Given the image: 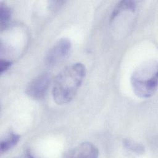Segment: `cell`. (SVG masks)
<instances>
[{
    "label": "cell",
    "mask_w": 158,
    "mask_h": 158,
    "mask_svg": "<svg viewBox=\"0 0 158 158\" xmlns=\"http://www.w3.org/2000/svg\"><path fill=\"white\" fill-rule=\"evenodd\" d=\"M11 62L7 60H3L1 59L0 62V72L2 73L6 71L10 66Z\"/></svg>",
    "instance_id": "30bf717a"
},
{
    "label": "cell",
    "mask_w": 158,
    "mask_h": 158,
    "mask_svg": "<svg viewBox=\"0 0 158 158\" xmlns=\"http://www.w3.org/2000/svg\"><path fill=\"white\" fill-rule=\"evenodd\" d=\"M158 65L156 60L146 62L133 72L130 81L135 94L141 98L152 96L157 88Z\"/></svg>",
    "instance_id": "7a4b0ae2"
},
{
    "label": "cell",
    "mask_w": 158,
    "mask_h": 158,
    "mask_svg": "<svg viewBox=\"0 0 158 158\" xmlns=\"http://www.w3.org/2000/svg\"><path fill=\"white\" fill-rule=\"evenodd\" d=\"M124 145L125 146L131 150L132 151L134 152H141L144 150V148L139 144L137 143H135L134 141L130 140V139H126L124 141Z\"/></svg>",
    "instance_id": "9c48e42d"
},
{
    "label": "cell",
    "mask_w": 158,
    "mask_h": 158,
    "mask_svg": "<svg viewBox=\"0 0 158 158\" xmlns=\"http://www.w3.org/2000/svg\"><path fill=\"white\" fill-rule=\"evenodd\" d=\"M70 41L65 38L60 39L48 51L44 61L49 67H55L62 63L68 56L71 50Z\"/></svg>",
    "instance_id": "3957f363"
},
{
    "label": "cell",
    "mask_w": 158,
    "mask_h": 158,
    "mask_svg": "<svg viewBox=\"0 0 158 158\" xmlns=\"http://www.w3.org/2000/svg\"><path fill=\"white\" fill-rule=\"evenodd\" d=\"M136 7V4L135 1H122L118 3L115 9H114L112 15L111 19H114L116 16L118 15L123 10H134Z\"/></svg>",
    "instance_id": "52a82bcc"
},
{
    "label": "cell",
    "mask_w": 158,
    "mask_h": 158,
    "mask_svg": "<svg viewBox=\"0 0 158 158\" xmlns=\"http://www.w3.org/2000/svg\"><path fill=\"white\" fill-rule=\"evenodd\" d=\"M85 75L86 69L81 63L73 64L64 68L54 81V101L59 105L70 102L75 97Z\"/></svg>",
    "instance_id": "6da1fadb"
},
{
    "label": "cell",
    "mask_w": 158,
    "mask_h": 158,
    "mask_svg": "<svg viewBox=\"0 0 158 158\" xmlns=\"http://www.w3.org/2000/svg\"><path fill=\"white\" fill-rule=\"evenodd\" d=\"M11 17V10L9 7L2 3L0 6V20L1 28H6L9 22Z\"/></svg>",
    "instance_id": "ba28073f"
},
{
    "label": "cell",
    "mask_w": 158,
    "mask_h": 158,
    "mask_svg": "<svg viewBox=\"0 0 158 158\" xmlns=\"http://www.w3.org/2000/svg\"><path fill=\"white\" fill-rule=\"evenodd\" d=\"M51 83V77L47 73L39 75L28 85L27 94L33 99H40L46 94Z\"/></svg>",
    "instance_id": "277c9868"
},
{
    "label": "cell",
    "mask_w": 158,
    "mask_h": 158,
    "mask_svg": "<svg viewBox=\"0 0 158 158\" xmlns=\"http://www.w3.org/2000/svg\"><path fill=\"white\" fill-rule=\"evenodd\" d=\"M20 139V136L14 133H9L1 139L0 144V151L6 152L15 146Z\"/></svg>",
    "instance_id": "8992f818"
},
{
    "label": "cell",
    "mask_w": 158,
    "mask_h": 158,
    "mask_svg": "<svg viewBox=\"0 0 158 158\" xmlns=\"http://www.w3.org/2000/svg\"><path fill=\"white\" fill-rule=\"evenodd\" d=\"M99 151L98 148L91 143H83L65 154L66 157H97Z\"/></svg>",
    "instance_id": "5b68a950"
}]
</instances>
